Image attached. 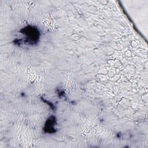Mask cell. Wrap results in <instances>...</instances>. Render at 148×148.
<instances>
[{"label":"cell","mask_w":148,"mask_h":148,"mask_svg":"<svg viewBox=\"0 0 148 148\" xmlns=\"http://www.w3.org/2000/svg\"><path fill=\"white\" fill-rule=\"evenodd\" d=\"M18 33V38H16L14 42L19 46H35L39 42L41 36L39 29L32 25L23 27L19 30Z\"/></svg>","instance_id":"6da1fadb"},{"label":"cell","mask_w":148,"mask_h":148,"mask_svg":"<svg viewBox=\"0 0 148 148\" xmlns=\"http://www.w3.org/2000/svg\"><path fill=\"white\" fill-rule=\"evenodd\" d=\"M56 120L54 116H50L46 121L45 125V131L48 133H53L55 131Z\"/></svg>","instance_id":"7a4b0ae2"}]
</instances>
